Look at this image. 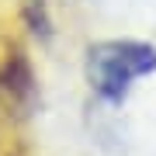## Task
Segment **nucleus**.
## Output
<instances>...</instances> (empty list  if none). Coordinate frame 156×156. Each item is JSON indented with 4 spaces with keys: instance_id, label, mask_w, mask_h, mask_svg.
Wrapping results in <instances>:
<instances>
[{
    "instance_id": "nucleus-2",
    "label": "nucleus",
    "mask_w": 156,
    "mask_h": 156,
    "mask_svg": "<svg viewBox=\"0 0 156 156\" xmlns=\"http://www.w3.org/2000/svg\"><path fill=\"white\" fill-rule=\"evenodd\" d=\"M38 108V73L17 38H7L0 49V118L11 125L28 122Z\"/></svg>"
},
{
    "instance_id": "nucleus-3",
    "label": "nucleus",
    "mask_w": 156,
    "mask_h": 156,
    "mask_svg": "<svg viewBox=\"0 0 156 156\" xmlns=\"http://www.w3.org/2000/svg\"><path fill=\"white\" fill-rule=\"evenodd\" d=\"M21 21L28 35L35 38H52V11H49V0H24L21 4Z\"/></svg>"
},
{
    "instance_id": "nucleus-1",
    "label": "nucleus",
    "mask_w": 156,
    "mask_h": 156,
    "mask_svg": "<svg viewBox=\"0 0 156 156\" xmlns=\"http://www.w3.org/2000/svg\"><path fill=\"white\" fill-rule=\"evenodd\" d=\"M156 73V45L139 38H104L87 45L83 76L90 94L104 104H122L135 80Z\"/></svg>"
}]
</instances>
